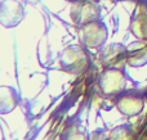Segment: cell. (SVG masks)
<instances>
[{
    "label": "cell",
    "mask_w": 147,
    "mask_h": 140,
    "mask_svg": "<svg viewBox=\"0 0 147 140\" xmlns=\"http://www.w3.org/2000/svg\"><path fill=\"white\" fill-rule=\"evenodd\" d=\"M107 36H109L107 27L99 19L80 26V30H79L80 43L89 49H97L102 46L106 43Z\"/></svg>",
    "instance_id": "obj_3"
},
{
    "label": "cell",
    "mask_w": 147,
    "mask_h": 140,
    "mask_svg": "<svg viewBox=\"0 0 147 140\" xmlns=\"http://www.w3.org/2000/svg\"><path fill=\"white\" fill-rule=\"evenodd\" d=\"M102 59L110 67H116L120 62H127V46L123 44H112L102 53Z\"/></svg>",
    "instance_id": "obj_9"
},
{
    "label": "cell",
    "mask_w": 147,
    "mask_h": 140,
    "mask_svg": "<svg viewBox=\"0 0 147 140\" xmlns=\"http://www.w3.org/2000/svg\"><path fill=\"white\" fill-rule=\"evenodd\" d=\"M61 140H86V135L80 126H71L66 129Z\"/></svg>",
    "instance_id": "obj_12"
},
{
    "label": "cell",
    "mask_w": 147,
    "mask_h": 140,
    "mask_svg": "<svg viewBox=\"0 0 147 140\" xmlns=\"http://www.w3.org/2000/svg\"><path fill=\"white\" fill-rule=\"evenodd\" d=\"M59 63L69 73L81 75L89 67V55L83 46L70 45L62 51Z\"/></svg>",
    "instance_id": "obj_1"
},
{
    "label": "cell",
    "mask_w": 147,
    "mask_h": 140,
    "mask_svg": "<svg viewBox=\"0 0 147 140\" xmlns=\"http://www.w3.org/2000/svg\"><path fill=\"white\" fill-rule=\"evenodd\" d=\"M25 15V8L20 0L0 1V25L5 28L16 27Z\"/></svg>",
    "instance_id": "obj_5"
},
{
    "label": "cell",
    "mask_w": 147,
    "mask_h": 140,
    "mask_svg": "<svg viewBox=\"0 0 147 140\" xmlns=\"http://www.w3.org/2000/svg\"><path fill=\"white\" fill-rule=\"evenodd\" d=\"M67 1H70V3H76V1H80V0H67Z\"/></svg>",
    "instance_id": "obj_13"
},
{
    "label": "cell",
    "mask_w": 147,
    "mask_h": 140,
    "mask_svg": "<svg viewBox=\"0 0 147 140\" xmlns=\"http://www.w3.org/2000/svg\"><path fill=\"white\" fill-rule=\"evenodd\" d=\"M129 30L136 39L147 40V8L140 5L130 19Z\"/></svg>",
    "instance_id": "obj_7"
},
{
    "label": "cell",
    "mask_w": 147,
    "mask_h": 140,
    "mask_svg": "<svg viewBox=\"0 0 147 140\" xmlns=\"http://www.w3.org/2000/svg\"><path fill=\"white\" fill-rule=\"evenodd\" d=\"M116 109L125 117H136L143 112L146 107V100L141 94L137 93H127L117 95Z\"/></svg>",
    "instance_id": "obj_6"
},
{
    "label": "cell",
    "mask_w": 147,
    "mask_h": 140,
    "mask_svg": "<svg viewBox=\"0 0 147 140\" xmlns=\"http://www.w3.org/2000/svg\"><path fill=\"white\" fill-rule=\"evenodd\" d=\"M18 93L12 86H0V115H8L18 104Z\"/></svg>",
    "instance_id": "obj_8"
},
{
    "label": "cell",
    "mask_w": 147,
    "mask_h": 140,
    "mask_svg": "<svg viewBox=\"0 0 147 140\" xmlns=\"http://www.w3.org/2000/svg\"><path fill=\"white\" fill-rule=\"evenodd\" d=\"M127 75L117 67H109L105 69L99 77V87L101 91L107 97L120 95L127 89Z\"/></svg>",
    "instance_id": "obj_2"
},
{
    "label": "cell",
    "mask_w": 147,
    "mask_h": 140,
    "mask_svg": "<svg viewBox=\"0 0 147 140\" xmlns=\"http://www.w3.org/2000/svg\"><path fill=\"white\" fill-rule=\"evenodd\" d=\"M127 63L130 67H143L147 64V46L127 50Z\"/></svg>",
    "instance_id": "obj_10"
},
{
    "label": "cell",
    "mask_w": 147,
    "mask_h": 140,
    "mask_svg": "<svg viewBox=\"0 0 147 140\" xmlns=\"http://www.w3.org/2000/svg\"><path fill=\"white\" fill-rule=\"evenodd\" d=\"M110 140H134V134L128 126H119L112 130Z\"/></svg>",
    "instance_id": "obj_11"
},
{
    "label": "cell",
    "mask_w": 147,
    "mask_h": 140,
    "mask_svg": "<svg viewBox=\"0 0 147 140\" xmlns=\"http://www.w3.org/2000/svg\"><path fill=\"white\" fill-rule=\"evenodd\" d=\"M70 14L75 25L83 26L89 22L98 21L101 15V8L97 3L89 1V0H80V1L72 3Z\"/></svg>",
    "instance_id": "obj_4"
}]
</instances>
